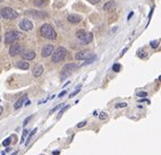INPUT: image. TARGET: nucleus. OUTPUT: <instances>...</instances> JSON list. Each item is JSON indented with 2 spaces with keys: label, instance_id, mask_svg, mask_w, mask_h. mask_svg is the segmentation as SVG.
Wrapping results in <instances>:
<instances>
[{
  "label": "nucleus",
  "instance_id": "nucleus-23",
  "mask_svg": "<svg viewBox=\"0 0 161 155\" xmlns=\"http://www.w3.org/2000/svg\"><path fill=\"white\" fill-rule=\"evenodd\" d=\"M137 56H138V57H140V58H144L145 56H146V51H145L143 48H142V49H138L137 50Z\"/></svg>",
  "mask_w": 161,
  "mask_h": 155
},
{
  "label": "nucleus",
  "instance_id": "nucleus-43",
  "mask_svg": "<svg viewBox=\"0 0 161 155\" xmlns=\"http://www.w3.org/2000/svg\"><path fill=\"white\" fill-rule=\"evenodd\" d=\"M92 115H94V116H98V114H97V112H94V114H92Z\"/></svg>",
  "mask_w": 161,
  "mask_h": 155
},
{
  "label": "nucleus",
  "instance_id": "nucleus-3",
  "mask_svg": "<svg viewBox=\"0 0 161 155\" xmlns=\"http://www.w3.org/2000/svg\"><path fill=\"white\" fill-rule=\"evenodd\" d=\"M0 15L3 18V19H7V20H14L19 17V13H17L15 10H13L12 8L10 7H6L1 10V13Z\"/></svg>",
  "mask_w": 161,
  "mask_h": 155
},
{
  "label": "nucleus",
  "instance_id": "nucleus-40",
  "mask_svg": "<svg viewBox=\"0 0 161 155\" xmlns=\"http://www.w3.org/2000/svg\"><path fill=\"white\" fill-rule=\"evenodd\" d=\"M17 153H19V151H15V152H13L11 155H17Z\"/></svg>",
  "mask_w": 161,
  "mask_h": 155
},
{
  "label": "nucleus",
  "instance_id": "nucleus-28",
  "mask_svg": "<svg viewBox=\"0 0 161 155\" xmlns=\"http://www.w3.org/2000/svg\"><path fill=\"white\" fill-rule=\"evenodd\" d=\"M126 106H127L126 103H118V104H115V108H124Z\"/></svg>",
  "mask_w": 161,
  "mask_h": 155
},
{
  "label": "nucleus",
  "instance_id": "nucleus-33",
  "mask_svg": "<svg viewBox=\"0 0 161 155\" xmlns=\"http://www.w3.org/2000/svg\"><path fill=\"white\" fill-rule=\"evenodd\" d=\"M147 95H148V94H147V92H139V93L137 94L138 97H146Z\"/></svg>",
  "mask_w": 161,
  "mask_h": 155
},
{
  "label": "nucleus",
  "instance_id": "nucleus-6",
  "mask_svg": "<svg viewBox=\"0 0 161 155\" xmlns=\"http://www.w3.org/2000/svg\"><path fill=\"white\" fill-rule=\"evenodd\" d=\"M24 51V47L21 45V44H13V45H11V47H10L9 49V54L11 57H14V56L17 55H22Z\"/></svg>",
  "mask_w": 161,
  "mask_h": 155
},
{
  "label": "nucleus",
  "instance_id": "nucleus-38",
  "mask_svg": "<svg viewBox=\"0 0 161 155\" xmlns=\"http://www.w3.org/2000/svg\"><path fill=\"white\" fill-rule=\"evenodd\" d=\"M60 154V151H56V152L52 153V155H59Z\"/></svg>",
  "mask_w": 161,
  "mask_h": 155
},
{
  "label": "nucleus",
  "instance_id": "nucleus-37",
  "mask_svg": "<svg viewBox=\"0 0 161 155\" xmlns=\"http://www.w3.org/2000/svg\"><path fill=\"white\" fill-rule=\"evenodd\" d=\"M126 50H127V48H124V49H123V51H122V53H121V57H122V56H123L124 55V53H125V51H126Z\"/></svg>",
  "mask_w": 161,
  "mask_h": 155
},
{
  "label": "nucleus",
  "instance_id": "nucleus-20",
  "mask_svg": "<svg viewBox=\"0 0 161 155\" xmlns=\"http://www.w3.org/2000/svg\"><path fill=\"white\" fill-rule=\"evenodd\" d=\"M69 107H70V105H63V106H62V107H61V108H60V112H59V115H58V119H59V118H60V117H61L62 115H63V112H65V110H66V109H68V108H69Z\"/></svg>",
  "mask_w": 161,
  "mask_h": 155
},
{
  "label": "nucleus",
  "instance_id": "nucleus-13",
  "mask_svg": "<svg viewBox=\"0 0 161 155\" xmlns=\"http://www.w3.org/2000/svg\"><path fill=\"white\" fill-rule=\"evenodd\" d=\"M27 99V94H24V95H22L21 97L19 98V99L15 102V104H14V109H20V108L23 106V104H24V102Z\"/></svg>",
  "mask_w": 161,
  "mask_h": 155
},
{
  "label": "nucleus",
  "instance_id": "nucleus-42",
  "mask_svg": "<svg viewBox=\"0 0 161 155\" xmlns=\"http://www.w3.org/2000/svg\"><path fill=\"white\" fill-rule=\"evenodd\" d=\"M11 151V148H7V150H6V152H10Z\"/></svg>",
  "mask_w": 161,
  "mask_h": 155
},
{
  "label": "nucleus",
  "instance_id": "nucleus-39",
  "mask_svg": "<svg viewBox=\"0 0 161 155\" xmlns=\"http://www.w3.org/2000/svg\"><path fill=\"white\" fill-rule=\"evenodd\" d=\"M2 112H3V108H2V106H0V115L2 114Z\"/></svg>",
  "mask_w": 161,
  "mask_h": 155
},
{
  "label": "nucleus",
  "instance_id": "nucleus-22",
  "mask_svg": "<svg viewBox=\"0 0 161 155\" xmlns=\"http://www.w3.org/2000/svg\"><path fill=\"white\" fill-rule=\"evenodd\" d=\"M36 131H37V129H36V128H35V129H33V130L31 131V133H29V138H27V140H26V145H27V144L29 143V141H31V139L33 138V136H34V134L36 133Z\"/></svg>",
  "mask_w": 161,
  "mask_h": 155
},
{
  "label": "nucleus",
  "instance_id": "nucleus-25",
  "mask_svg": "<svg viewBox=\"0 0 161 155\" xmlns=\"http://www.w3.org/2000/svg\"><path fill=\"white\" fill-rule=\"evenodd\" d=\"M99 119H100V120H106V119H108V114H107V112H100Z\"/></svg>",
  "mask_w": 161,
  "mask_h": 155
},
{
  "label": "nucleus",
  "instance_id": "nucleus-15",
  "mask_svg": "<svg viewBox=\"0 0 161 155\" xmlns=\"http://www.w3.org/2000/svg\"><path fill=\"white\" fill-rule=\"evenodd\" d=\"M22 57H23L24 60L29 61V60H33L34 58L36 57V54H35V51H33V50H29V51H26V53L22 54Z\"/></svg>",
  "mask_w": 161,
  "mask_h": 155
},
{
  "label": "nucleus",
  "instance_id": "nucleus-16",
  "mask_svg": "<svg viewBox=\"0 0 161 155\" xmlns=\"http://www.w3.org/2000/svg\"><path fill=\"white\" fill-rule=\"evenodd\" d=\"M114 6H115V2H114L113 0H110V1H107V2L104 3L102 9H104V11H110V10H112L114 8Z\"/></svg>",
  "mask_w": 161,
  "mask_h": 155
},
{
  "label": "nucleus",
  "instance_id": "nucleus-18",
  "mask_svg": "<svg viewBox=\"0 0 161 155\" xmlns=\"http://www.w3.org/2000/svg\"><path fill=\"white\" fill-rule=\"evenodd\" d=\"M96 59H97V57H96L95 55L90 56L89 58H87V59H85V62L84 63H82V67H85V66H88V64H92V62H95Z\"/></svg>",
  "mask_w": 161,
  "mask_h": 155
},
{
  "label": "nucleus",
  "instance_id": "nucleus-4",
  "mask_svg": "<svg viewBox=\"0 0 161 155\" xmlns=\"http://www.w3.org/2000/svg\"><path fill=\"white\" fill-rule=\"evenodd\" d=\"M21 36H22L21 33L17 31H9V32H7L5 35V42H6V44L14 43V42L17 41Z\"/></svg>",
  "mask_w": 161,
  "mask_h": 155
},
{
  "label": "nucleus",
  "instance_id": "nucleus-27",
  "mask_svg": "<svg viewBox=\"0 0 161 155\" xmlns=\"http://www.w3.org/2000/svg\"><path fill=\"white\" fill-rule=\"evenodd\" d=\"M34 5L36 7H41V6L45 5V2H44V0H37V1H34Z\"/></svg>",
  "mask_w": 161,
  "mask_h": 155
},
{
  "label": "nucleus",
  "instance_id": "nucleus-7",
  "mask_svg": "<svg viewBox=\"0 0 161 155\" xmlns=\"http://www.w3.org/2000/svg\"><path fill=\"white\" fill-rule=\"evenodd\" d=\"M78 68V64L76 63H66L62 69V78L66 76L68 74H70L71 72H73L74 70H76Z\"/></svg>",
  "mask_w": 161,
  "mask_h": 155
},
{
  "label": "nucleus",
  "instance_id": "nucleus-14",
  "mask_svg": "<svg viewBox=\"0 0 161 155\" xmlns=\"http://www.w3.org/2000/svg\"><path fill=\"white\" fill-rule=\"evenodd\" d=\"M68 21L72 24H77L82 21V17L78 14H70L69 17H68Z\"/></svg>",
  "mask_w": 161,
  "mask_h": 155
},
{
  "label": "nucleus",
  "instance_id": "nucleus-44",
  "mask_svg": "<svg viewBox=\"0 0 161 155\" xmlns=\"http://www.w3.org/2000/svg\"><path fill=\"white\" fill-rule=\"evenodd\" d=\"M40 155H44V154H40Z\"/></svg>",
  "mask_w": 161,
  "mask_h": 155
},
{
  "label": "nucleus",
  "instance_id": "nucleus-10",
  "mask_svg": "<svg viewBox=\"0 0 161 155\" xmlns=\"http://www.w3.org/2000/svg\"><path fill=\"white\" fill-rule=\"evenodd\" d=\"M92 55H94V54H92L90 50H80V51L75 54V59L76 60H85Z\"/></svg>",
  "mask_w": 161,
  "mask_h": 155
},
{
  "label": "nucleus",
  "instance_id": "nucleus-1",
  "mask_svg": "<svg viewBox=\"0 0 161 155\" xmlns=\"http://www.w3.org/2000/svg\"><path fill=\"white\" fill-rule=\"evenodd\" d=\"M40 34H41V36L44 38L50 39V41H53V39L57 38V33H56L55 29L48 23L41 25V27H40Z\"/></svg>",
  "mask_w": 161,
  "mask_h": 155
},
{
  "label": "nucleus",
  "instance_id": "nucleus-21",
  "mask_svg": "<svg viewBox=\"0 0 161 155\" xmlns=\"http://www.w3.org/2000/svg\"><path fill=\"white\" fill-rule=\"evenodd\" d=\"M80 88H82V85H80H80H77V86H76V87H75V91H73L71 94H70V98H71V97H73V96H75L76 94H77L78 92L80 91Z\"/></svg>",
  "mask_w": 161,
  "mask_h": 155
},
{
  "label": "nucleus",
  "instance_id": "nucleus-31",
  "mask_svg": "<svg viewBox=\"0 0 161 155\" xmlns=\"http://www.w3.org/2000/svg\"><path fill=\"white\" fill-rule=\"evenodd\" d=\"M27 133H29V131H27V130H24V131H23V134H22L21 142H20V143H23V142H24V138H25V136H27Z\"/></svg>",
  "mask_w": 161,
  "mask_h": 155
},
{
  "label": "nucleus",
  "instance_id": "nucleus-17",
  "mask_svg": "<svg viewBox=\"0 0 161 155\" xmlns=\"http://www.w3.org/2000/svg\"><path fill=\"white\" fill-rule=\"evenodd\" d=\"M92 33H87V34H85V36L83 37V39H80L82 41V43L83 44H89L90 42L92 41Z\"/></svg>",
  "mask_w": 161,
  "mask_h": 155
},
{
  "label": "nucleus",
  "instance_id": "nucleus-19",
  "mask_svg": "<svg viewBox=\"0 0 161 155\" xmlns=\"http://www.w3.org/2000/svg\"><path fill=\"white\" fill-rule=\"evenodd\" d=\"M85 34H86L85 31H83V30H78V31L76 32L75 36L78 38V39H83V37L85 36Z\"/></svg>",
  "mask_w": 161,
  "mask_h": 155
},
{
  "label": "nucleus",
  "instance_id": "nucleus-41",
  "mask_svg": "<svg viewBox=\"0 0 161 155\" xmlns=\"http://www.w3.org/2000/svg\"><path fill=\"white\" fill-rule=\"evenodd\" d=\"M132 15H133V12H131L130 14H128V20H130V19H131V17H132Z\"/></svg>",
  "mask_w": 161,
  "mask_h": 155
},
{
  "label": "nucleus",
  "instance_id": "nucleus-24",
  "mask_svg": "<svg viewBox=\"0 0 161 155\" xmlns=\"http://www.w3.org/2000/svg\"><path fill=\"white\" fill-rule=\"evenodd\" d=\"M112 70H113L114 72H119L121 70V64L120 63H114L113 66H112Z\"/></svg>",
  "mask_w": 161,
  "mask_h": 155
},
{
  "label": "nucleus",
  "instance_id": "nucleus-36",
  "mask_svg": "<svg viewBox=\"0 0 161 155\" xmlns=\"http://www.w3.org/2000/svg\"><path fill=\"white\" fill-rule=\"evenodd\" d=\"M65 94H66V92H65V91L61 92V93H60V94H59V97H60V98H61V97H62V96H64V95H65Z\"/></svg>",
  "mask_w": 161,
  "mask_h": 155
},
{
  "label": "nucleus",
  "instance_id": "nucleus-34",
  "mask_svg": "<svg viewBox=\"0 0 161 155\" xmlns=\"http://www.w3.org/2000/svg\"><path fill=\"white\" fill-rule=\"evenodd\" d=\"M32 118H33V116H29V118H26V119H25V120H24V124H23V127H25V126H26V124H29V120H31V119H32Z\"/></svg>",
  "mask_w": 161,
  "mask_h": 155
},
{
  "label": "nucleus",
  "instance_id": "nucleus-8",
  "mask_svg": "<svg viewBox=\"0 0 161 155\" xmlns=\"http://www.w3.org/2000/svg\"><path fill=\"white\" fill-rule=\"evenodd\" d=\"M19 27L22 30V31L29 32V31H32V30H33L34 25H33V23H32V22L29 21V20L24 19V20H22V21L20 22Z\"/></svg>",
  "mask_w": 161,
  "mask_h": 155
},
{
  "label": "nucleus",
  "instance_id": "nucleus-2",
  "mask_svg": "<svg viewBox=\"0 0 161 155\" xmlns=\"http://www.w3.org/2000/svg\"><path fill=\"white\" fill-rule=\"evenodd\" d=\"M51 55H52V62H55V63L61 62L66 56V49L64 47H61V46H60L57 49L53 50V53H52Z\"/></svg>",
  "mask_w": 161,
  "mask_h": 155
},
{
  "label": "nucleus",
  "instance_id": "nucleus-5",
  "mask_svg": "<svg viewBox=\"0 0 161 155\" xmlns=\"http://www.w3.org/2000/svg\"><path fill=\"white\" fill-rule=\"evenodd\" d=\"M25 15L32 18V19H36V20H43V19L48 18V14L46 12L37 11V10H27V11H25Z\"/></svg>",
  "mask_w": 161,
  "mask_h": 155
},
{
  "label": "nucleus",
  "instance_id": "nucleus-12",
  "mask_svg": "<svg viewBox=\"0 0 161 155\" xmlns=\"http://www.w3.org/2000/svg\"><path fill=\"white\" fill-rule=\"evenodd\" d=\"M14 66L17 69H21V70H29V63L26 61V60H21V61L15 62Z\"/></svg>",
  "mask_w": 161,
  "mask_h": 155
},
{
  "label": "nucleus",
  "instance_id": "nucleus-32",
  "mask_svg": "<svg viewBox=\"0 0 161 155\" xmlns=\"http://www.w3.org/2000/svg\"><path fill=\"white\" fill-rule=\"evenodd\" d=\"M86 124H87V121H86V120H84V121H82V122H80V124H76V127H77V128H82V127H85Z\"/></svg>",
  "mask_w": 161,
  "mask_h": 155
},
{
  "label": "nucleus",
  "instance_id": "nucleus-9",
  "mask_svg": "<svg viewBox=\"0 0 161 155\" xmlns=\"http://www.w3.org/2000/svg\"><path fill=\"white\" fill-rule=\"evenodd\" d=\"M53 50H55L53 45H51V44H47V45H45L43 48H41V56H43L44 58L49 57V56H51V54L53 53Z\"/></svg>",
  "mask_w": 161,
  "mask_h": 155
},
{
  "label": "nucleus",
  "instance_id": "nucleus-29",
  "mask_svg": "<svg viewBox=\"0 0 161 155\" xmlns=\"http://www.w3.org/2000/svg\"><path fill=\"white\" fill-rule=\"evenodd\" d=\"M10 143H11V138H7V139H6V140L2 142V145H3V146H8Z\"/></svg>",
  "mask_w": 161,
  "mask_h": 155
},
{
  "label": "nucleus",
  "instance_id": "nucleus-30",
  "mask_svg": "<svg viewBox=\"0 0 161 155\" xmlns=\"http://www.w3.org/2000/svg\"><path fill=\"white\" fill-rule=\"evenodd\" d=\"M62 106H63V105H62V104H59V105H57V106H56V107H55V108H52V109H51V110H50V114H53V112H56V110L60 109V108H61V107H62Z\"/></svg>",
  "mask_w": 161,
  "mask_h": 155
},
{
  "label": "nucleus",
  "instance_id": "nucleus-35",
  "mask_svg": "<svg viewBox=\"0 0 161 155\" xmlns=\"http://www.w3.org/2000/svg\"><path fill=\"white\" fill-rule=\"evenodd\" d=\"M90 3H92V5H96V3H99L101 0H89Z\"/></svg>",
  "mask_w": 161,
  "mask_h": 155
},
{
  "label": "nucleus",
  "instance_id": "nucleus-11",
  "mask_svg": "<svg viewBox=\"0 0 161 155\" xmlns=\"http://www.w3.org/2000/svg\"><path fill=\"white\" fill-rule=\"evenodd\" d=\"M44 73V67L41 64H36L35 67L33 68V75L35 78H38Z\"/></svg>",
  "mask_w": 161,
  "mask_h": 155
},
{
  "label": "nucleus",
  "instance_id": "nucleus-26",
  "mask_svg": "<svg viewBox=\"0 0 161 155\" xmlns=\"http://www.w3.org/2000/svg\"><path fill=\"white\" fill-rule=\"evenodd\" d=\"M158 46H159V42H158V41H152V42H150V47H151V48L156 49Z\"/></svg>",
  "mask_w": 161,
  "mask_h": 155
}]
</instances>
